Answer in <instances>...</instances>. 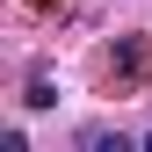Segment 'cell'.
<instances>
[{
    "instance_id": "obj_1",
    "label": "cell",
    "mask_w": 152,
    "mask_h": 152,
    "mask_svg": "<svg viewBox=\"0 0 152 152\" xmlns=\"http://www.w3.org/2000/svg\"><path fill=\"white\" fill-rule=\"evenodd\" d=\"M116 72H123V80H145V72H152V44H145V36H123V44H116Z\"/></svg>"
},
{
    "instance_id": "obj_2",
    "label": "cell",
    "mask_w": 152,
    "mask_h": 152,
    "mask_svg": "<svg viewBox=\"0 0 152 152\" xmlns=\"http://www.w3.org/2000/svg\"><path fill=\"white\" fill-rule=\"evenodd\" d=\"M22 102H29V116H44V109H51V102H58V87H51V80H44V72H36V80H29V94H22Z\"/></svg>"
},
{
    "instance_id": "obj_3",
    "label": "cell",
    "mask_w": 152,
    "mask_h": 152,
    "mask_svg": "<svg viewBox=\"0 0 152 152\" xmlns=\"http://www.w3.org/2000/svg\"><path fill=\"white\" fill-rule=\"evenodd\" d=\"M80 152H123V130H80Z\"/></svg>"
}]
</instances>
